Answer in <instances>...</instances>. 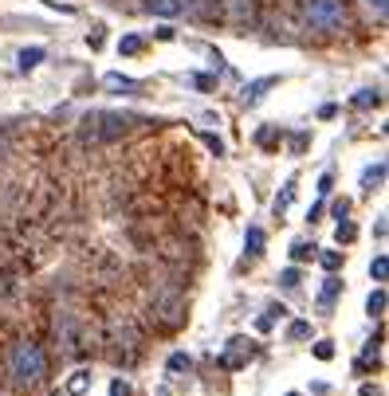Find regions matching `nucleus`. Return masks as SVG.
Segmentation results:
<instances>
[{
	"mask_svg": "<svg viewBox=\"0 0 389 396\" xmlns=\"http://www.w3.org/2000/svg\"><path fill=\"white\" fill-rule=\"evenodd\" d=\"M9 380L20 392H32L48 380V353L35 341H16L9 349Z\"/></svg>",
	"mask_w": 389,
	"mask_h": 396,
	"instance_id": "obj_1",
	"label": "nucleus"
},
{
	"mask_svg": "<svg viewBox=\"0 0 389 396\" xmlns=\"http://www.w3.org/2000/svg\"><path fill=\"white\" fill-rule=\"evenodd\" d=\"M130 130V118H122V114H110V110H91L83 118V142L87 145H102V142H119L122 134Z\"/></svg>",
	"mask_w": 389,
	"mask_h": 396,
	"instance_id": "obj_2",
	"label": "nucleus"
},
{
	"mask_svg": "<svg viewBox=\"0 0 389 396\" xmlns=\"http://www.w3.org/2000/svg\"><path fill=\"white\" fill-rule=\"evenodd\" d=\"M303 16L314 32H342L346 28V4L342 0H307Z\"/></svg>",
	"mask_w": 389,
	"mask_h": 396,
	"instance_id": "obj_3",
	"label": "nucleus"
},
{
	"mask_svg": "<svg viewBox=\"0 0 389 396\" xmlns=\"http://www.w3.org/2000/svg\"><path fill=\"white\" fill-rule=\"evenodd\" d=\"M153 318L165 329H177L181 322H185V295H181L177 287L158 290V298H153Z\"/></svg>",
	"mask_w": 389,
	"mask_h": 396,
	"instance_id": "obj_4",
	"label": "nucleus"
},
{
	"mask_svg": "<svg viewBox=\"0 0 389 396\" xmlns=\"http://www.w3.org/2000/svg\"><path fill=\"white\" fill-rule=\"evenodd\" d=\"M256 357V341L252 337H232L229 341V349H224V357H220V369H244L248 361Z\"/></svg>",
	"mask_w": 389,
	"mask_h": 396,
	"instance_id": "obj_5",
	"label": "nucleus"
},
{
	"mask_svg": "<svg viewBox=\"0 0 389 396\" xmlns=\"http://www.w3.org/2000/svg\"><path fill=\"white\" fill-rule=\"evenodd\" d=\"M55 337H60V346H63V353H67V357L83 353V346H79V322H75V314H67V310L60 314V322H55Z\"/></svg>",
	"mask_w": 389,
	"mask_h": 396,
	"instance_id": "obj_6",
	"label": "nucleus"
},
{
	"mask_svg": "<svg viewBox=\"0 0 389 396\" xmlns=\"http://www.w3.org/2000/svg\"><path fill=\"white\" fill-rule=\"evenodd\" d=\"M185 9L193 12L197 20H204V24H212V20L224 16V4H220V0H189Z\"/></svg>",
	"mask_w": 389,
	"mask_h": 396,
	"instance_id": "obj_7",
	"label": "nucleus"
},
{
	"mask_svg": "<svg viewBox=\"0 0 389 396\" xmlns=\"http://www.w3.org/2000/svg\"><path fill=\"white\" fill-rule=\"evenodd\" d=\"M339 290H342V278H334V275H330L327 283H322V295H319V310H322V314H330V306H334Z\"/></svg>",
	"mask_w": 389,
	"mask_h": 396,
	"instance_id": "obj_8",
	"label": "nucleus"
},
{
	"mask_svg": "<svg viewBox=\"0 0 389 396\" xmlns=\"http://www.w3.org/2000/svg\"><path fill=\"white\" fill-rule=\"evenodd\" d=\"M146 9H150L153 16H177V12H185V0H150Z\"/></svg>",
	"mask_w": 389,
	"mask_h": 396,
	"instance_id": "obj_9",
	"label": "nucleus"
},
{
	"mask_svg": "<svg viewBox=\"0 0 389 396\" xmlns=\"http://www.w3.org/2000/svg\"><path fill=\"white\" fill-rule=\"evenodd\" d=\"M275 83H280V79H256V83H248L244 86V102H248V106H252V102H260L263 91H271Z\"/></svg>",
	"mask_w": 389,
	"mask_h": 396,
	"instance_id": "obj_10",
	"label": "nucleus"
},
{
	"mask_svg": "<svg viewBox=\"0 0 389 396\" xmlns=\"http://www.w3.org/2000/svg\"><path fill=\"white\" fill-rule=\"evenodd\" d=\"M102 86H106V91H130V94H134V91H138V86H142V83H134V79L119 75V71H110V75L102 79Z\"/></svg>",
	"mask_w": 389,
	"mask_h": 396,
	"instance_id": "obj_11",
	"label": "nucleus"
},
{
	"mask_svg": "<svg viewBox=\"0 0 389 396\" xmlns=\"http://www.w3.org/2000/svg\"><path fill=\"white\" fill-rule=\"evenodd\" d=\"M87 388H91V369L71 373V380H67V396H83Z\"/></svg>",
	"mask_w": 389,
	"mask_h": 396,
	"instance_id": "obj_12",
	"label": "nucleus"
},
{
	"mask_svg": "<svg viewBox=\"0 0 389 396\" xmlns=\"http://www.w3.org/2000/svg\"><path fill=\"white\" fill-rule=\"evenodd\" d=\"M291 200H295V181H287V185H283V193L275 196V204H271V212H275V216H283V212L291 208Z\"/></svg>",
	"mask_w": 389,
	"mask_h": 396,
	"instance_id": "obj_13",
	"label": "nucleus"
},
{
	"mask_svg": "<svg viewBox=\"0 0 389 396\" xmlns=\"http://www.w3.org/2000/svg\"><path fill=\"white\" fill-rule=\"evenodd\" d=\"M165 369H170V377H181V373L193 369V357H189V353H173L170 361H165Z\"/></svg>",
	"mask_w": 389,
	"mask_h": 396,
	"instance_id": "obj_14",
	"label": "nucleus"
},
{
	"mask_svg": "<svg viewBox=\"0 0 389 396\" xmlns=\"http://www.w3.org/2000/svg\"><path fill=\"white\" fill-rule=\"evenodd\" d=\"M314 255H319V247H314V244H307V239L291 244V259H295V263H307V259H314Z\"/></svg>",
	"mask_w": 389,
	"mask_h": 396,
	"instance_id": "obj_15",
	"label": "nucleus"
},
{
	"mask_svg": "<svg viewBox=\"0 0 389 396\" xmlns=\"http://www.w3.org/2000/svg\"><path fill=\"white\" fill-rule=\"evenodd\" d=\"M381 310H385V290H373V295L366 298V314H370V318H381Z\"/></svg>",
	"mask_w": 389,
	"mask_h": 396,
	"instance_id": "obj_16",
	"label": "nucleus"
},
{
	"mask_svg": "<svg viewBox=\"0 0 389 396\" xmlns=\"http://www.w3.org/2000/svg\"><path fill=\"white\" fill-rule=\"evenodd\" d=\"M40 60H43V47H24L20 51V71H32Z\"/></svg>",
	"mask_w": 389,
	"mask_h": 396,
	"instance_id": "obj_17",
	"label": "nucleus"
},
{
	"mask_svg": "<svg viewBox=\"0 0 389 396\" xmlns=\"http://www.w3.org/2000/svg\"><path fill=\"white\" fill-rule=\"evenodd\" d=\"M244 247H248V255H260V251H263V232H260V228H248Z\"/></svg>",
	"mask_w": 389,
	"mask_h": 396,
	"instance_id": "obj_18",
	"label": "nucleus"
},
{
	"mask_svg": "<svg viewBox=\"0 0 389 396\" xmlns=\"http://www.w3.org/2000/svg\"><path fill=\"white\" fill-rule=\"evenodd\" d=\"M378 102H381L378 91H358V94H354V106H358V110H370V106H378Z\"/></svg>",
	"mask_w": 389,
	"mask_h": 396,
	"instance_id": "obj_19",
	"label": "nucleus"
},
{
	"mask_svg": "<svg viewBox=\"0 0 389 396\" xmlns=\"http://www.w3.org/2000/svg\"><path fill=\"white\" fill-rule=\"evenodd\" d=\"M334 236H339V244H354V239H358V228L350 224V220H339V232H334Z\"/></svg>",
	"mask_w": 389,
	"mask_h": 396,
	"instance_id": "obj_20",
	"label": "nucleus"
},
{
	"mask_svg": "<svg viewBox=\"0 0 389 396\" xmlns=\"http://www.w3.org/2000/svg\"><path fill=\"white\" fill-rule=\"evenodd\" d=\"M119 51L122 55H138V51H142V35H122Z\"/></svg>",
	"mask_w": 389,
	"mask_h": 396,
	"instance_id": "obj_21",
	"label": "nucleus"
},
{
	"mask_svg": "<svg viewBox=\"0 0 389 396\" xmlns=\"http://www.w3.org/2000/svg\"><path fill=\"white\" fill-rule=\"evenodd\" d=\"M287 337L291 341H307V337H311V322H291Z\"/></svg>",
	"mask_w": 389,
	"mask_h": 396,
	"instance_id": "obj_22",
	"label": "nucleus"
},
{
	"mask_svg": "<svg viewBox=\"0 0 389 396\" xmlns=\"http://www.w3.org/2000/svg\"><path fill=\"white\" fill-rule=\"evenodd\" d=\"M370 275L378 278V283H385V275H389V259H385V255H378V259L370 263Z\"/></svg>",
	"mask_w": 389,
	"mask_h": 396,
	"instance_id": "obj_23",
	"label": "nucleus"
},
{
	"mask_svg": "<svg viewBox=\"0 0 389 396\" xmlns=\"http://www.w3.org/2000/svg\"><path fill=\"white\" fill-rule=\"evenodd\" d=\"M319 263H322L327 271H339V267H342V251H322Z\"/></svg>",
	"mask_w": 389,
	"mask_h": 396,
	"instance_id": "obj_24",
	"label": "nucleus"
},
{
	"mask_svg": "<svg viewBox=\"0 0 389 396\" xmlns=\"http://www.w3.org/2000/svg\"><path fill=\"white\" fill-rule=\"evenodd\" d=\"M385 177V165H373V169H366V177H362V185L370 188V185H378V181Z\"/></svg>",
	"mask_w": 389,
	"mask_h": 396,
	"instance_id": "obj_25",
	"label": "nucleus"
},
{
	"mask_svg": "<svg viewBox=\"0 0 389 396\" xmlns=\"http://www.w3.org/2000/svg\"><path fill=\"white\" fill-rule=\"evenodd\" d=\"M314 357H319V361H330V357H334V341H319V346H314Z\"/></svg>",
	"mask_w": 389,
	"mask_h": 396,
	"instance_id": "obj_26",
	"label": "nucleus"
},
{
	"mask_svg": "<svg viewBox=\"0 0 389 396\" xmlns=\"http://www.w3.org/2000/svg\"><path fill=\"white\" fill-rule=\"evenodd\" d=\"M256 142H260L263 149H271V145L280 142V134H275V130H260V137H256Z\"/></svg>",
	"mask_w": 389,
	"mask_h": 396,
	"instance_id": "obj_27",
	"label": "nucleus"
},
{
	"mask_svg": "<svg viewBox=\"0 0 389 396\" xmlns=\"http://www.w3.org/2000/svg\"><path fill=\"white\" fill-rule=\"evenodd\" d=\"M280 283H283V287H299V271H295V267H287V271L280 275Z\"/></svg>",
	"mask_w": 389,
	"mask_h": 396,
	"instance_id": "obj_28",
	"label": "nucleus"
},
{
	"mask_svg": "<svg viewBox=\"0 0 389 396\" xmlns=\"http://www.w3.org/2000/svg\"><path fill=\"white\" fill-rule=\"evenodd\" d=\"M110 396H134V392H130V385H126V380H114V385H110Z\"/></svg>",
	"mask_w": 389,
	"mask_h": 396,
	"instance_id": "obj_29",
	"label": "nucleus"
},
{
	"mask_svg": "<svg viewBox=\"0 0 389 396\" xmlns=\"http://www.w3.org/2000/svg\"><path fill=\"white\" fill-rule=\"evenodd\" d=\"M362 4H366V9H370L373 16H378V20L385 16V0H362Z\"/></svg>",
	"mask_w": 389,
	"mask_h": 396,
	"instance_id": "obj_30",
	"label": "nucleus"
},
{
	"mask_svg": "<svg viewBox=\"0 0 389 396\" xmlns=\"http://www.w3.org/2000/svg\"><path fill=\"white\" fill-rule=\"evenodd\" d=\"M201 137H204V145H209V149L217 153V157L224 153V142H220V137H212V134H201Z\"/></svg>",
	"mask_w": 389,
	"mask_h": 396,
	"instance_id": "obj_31",
	"label": "nucleus"
},
{
	"mask_svg": "<svg viewBox=\"0 0 389 396\" xmlns=\"http://www.w3.org/2000/svg\"><path fill=\"white\" fill-rule=\"evenodd\" d=\"M330 212H334V220H346L350 216V200H334V208H330Z\"/></svg>",
	"mask_w": 389,
	"mask_h": 396,
	"instance_id": "obj_32",
	"label": "nucleus"
},
{
	"mask_svg": "<svg viewBox=\"0 0 389 396\" xmlns=\"http://www.w3.org/2000/svg\"><path fill=\"white\" fill-rule=\"evenodd\" d=\"M307 142H311L307 134H295V137H291V149H295V153H303V149H307Z\"/></svg>",
	"mask_w": 389,
	"mask_h": 396,
	"instance_id": "obj_33",
	"label": "nucleus"
},
{
	"mask_svg": "<svg viewBox=\"0 0 389 396\" xmlns=\"http://www.w3.org/2000/svg\"><path fill=\"white\" fill-rule=\"evenodd\" d=\"M9 153V137H4V130H0V157Z\"/></svg>",
	"mask_w": 389,
	"mask_h": 396,
	"instance_id": "obj_34",
	"label": "nucleus"
},
{
	"mask_svg": "<svg viewBox=\"0 0 389 396\" xmlns=\"http://www.w3.org/2000/svg\"><path fill=\"white\" fill-rule=\"evenodd\" d=\"M362 396H381V392H378L373 385H366V388H362Z\"/></svg>",
	"mask_w": 389,
	"mask_h": 396,
	"instance_id": "obj_35",
	"label": "nucleus"
},
{
	"mask_svg": "<svg viewBox=\"0 0 389 396\" xmlns=\"http://www.w3.org/2000/svg\"><path fill=\"white\" fill-rule=\"evenodd\" d=\"M287 396H295V392H287Z\"/></svg>",
	"mask_w": 389,
	"mask_h": 396,
	"instance_id": "obj_36",
	"label": "nucleus"
}]
</instances>
